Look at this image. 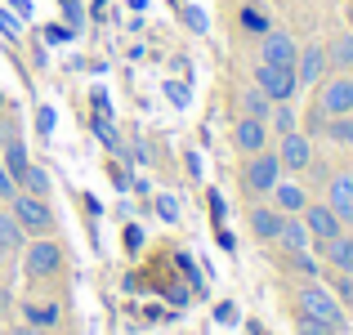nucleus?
I'll return each instance as SVG.
<instances>
[{
	"mask_svg": "<svg viewBox=\"0 0 353 335\" xmlns=\"http://www.w3.org/2000/svg\"><path fill=\"white\" fill-rule=\"evenodd\" d=\"M23 273L27 282H54V277H63V268H68V246H63L59 237H27L23 246Z\"/></svg>",
	"mask_w": 353,
	"mask_h": 335,
	"instance_id": "nucleus-1",
	"label": "nucleus"
},
{
	"mask_svg": "<svg viewBox=\"0 0 353 335\" xmlns=\"http://www.w3.org/2000/svg\"><path fill=\"white\" fill-rule=\"evenodd\" d=\"M282 161H277V152L273 148H264V152H250V156H241V170H237V183H241V192H246L250 201H264L268 192L277 188V179H282Z\"/></svg>",
	"mask_w": 353,
	"mask_h": 335,
	"instance_id": "nucleus-2",
	"label": "nucleus"
},
{
	"mask_svg": "<svg viewBox=\"0 0 353 335\" xmlns=\"http://www.w3.org/2000/svg\"><path fill=\"white\" fill-rule=\"evenodd\" d=\"M291 304H295V313L322 318V322H331V327H340V331L349 327L345 304H340L336 295H331V286H322V282H300V286H295V295H291Z\"/></svg>",
	"mask_w": 353,
	"mask_h": 335,
	"instance_id": "nucleus-3",
	"label": "nucleus"
},
{
	"mask_svg": "<svg viewBox=\"0 0 353 335\" xmlns=\"http://www.w3.org/2000/svg\"><path fill=\"white\" fill-rule=\"evenodd\" d=\"M9 215L18 219V228H23L27 237H54V232H59L50 197H36V192H18V197L9 201Z\"/></svg>",
	"mask_w": 353,
	"mask_h": 335,
	"instance_id": "nucleus-4",
	"label": "nucleus"
},
{
	"mask_svg": "<svg viewBox=\"0 0 353 335\" xmlns=\"http://www.w3.org/2000/svg\"><path fill=\"white\" fill-rule=\"evenodd\" d=\"M313 103L327 116H353V72H327L313 90Z\"/></svg>",
	"mask_w": 353,
	"mask_h": 335,
	"instance_id": "nucleus-5",
	"label": "nucleus"
},
{
	"mask_svg": "<svg viewBox=\"0 0 353 335\" xmlns=\"http://www.w3.org/2000/svg\"><path fill=\"white\" fill-rule=\"evenodd\" d=\"M295 54H300V41H295L291 27H268L255 41V63H273V68H295Z\"/></svg>",
	"mask_w": 353,
	"mask_h": 335,
	"instance_id": "nucleus-6",
	"label": "nucleus"
},
{
	"mask_svg": "<svg viewBox=\"0 0 353 335\" xmlns=\"http://www.w3.org/2000/svg\"><path fill=\"white\" fill-rule=\"evenodd\" d=\"M250 85H259L273 103H291L300 94V81H295V68H273V63H255L250 72Z\"/></svg>",
	"mask_w": 353,
	"mask_h": 335,
	"instance_id": "nucleus-7",
	"label": "nucleus"
},
{
	"mask_svg": "<svg viewBox=\"0 0 353 335\" xmlns=\"http://www.w3.org/2000/svg\"><path fill=\"white\" fill-rule=\"evenodd\" d=\"M322 201L336 210V219L345 228H353V165H340L322 179Z\"/></svg>",
	"mask_w": 353,
	"mask_h": 335,
	"instance_id": "nucleus-8",
	"label": "nucleus"
},
{
	"mask_svg": "<svg viewBox=\"0 0 353 335\" xmlns=\"http://www.w3.org/2000/svg\"><path fill=\"white\" fill-rule=\"evenodd\" d=\"M277 161H282L286 174H304L313 165V156H318V148H313V139L304 134V130H291V134H277Z\"/></svg>",
	"mask_w": 353,
	"mask_h": 335,
	"instance_id": "nucleus-9",
	"label": "nucleus"
},
{
	"mask_svg": "<svg viewBox=\"0 0 353 335\" xmlns=\"http://www.w3.org/2000/svg\"><path fill=\"white\" fill-rule=\"evenodd\" d=\"M327 72H331V63H327L322 41H304L300 54H295V81H300V90H318V81Z\"/></svg>",
	"mask_w": 353,
	"mask_h": 335,
	"instance_id": "nucleus-10",
	"label": "nucleus"
},
{
	"mask_svg": "<svg viewBox=\"0 0 353 335\" xmlns=\"http://www.w3.org/2000/svg\"><path fill=\"white\" fill-rule=\"evenodd\" d=\"M300 219H304V228H309L313 246H322V241H331V237H340V232H345V223L336 219V210H331L327 201H313V197H309V206L300 210Z\"/></svg>",
	"mask_w": 353,
	"mask_h": 335,
	"instance_id": "nucleus-11",
	"label": "nucleus"
},
{
	"mask_svg": "<svg viewBox=\"0 0 353 335\" xmlns=\"http://www.w3.org/2000/svg\"><path fill=\"white\" fill-rule=\"evenodd\" d=\"M233 148H237L241 156L273 148V130H268V121H259V116H237V121H233Z\"/></svg>",
	"mask_w": 353,
	"mask_h": 335,
	"instance_id": "nucleus-12",
	"label": "nucleus"
},
{
	"mask_svg": "<svg viewBox=\"0 0 353 335\" xmlns=\"http://www.w3.org/2000/svg\"><path fill=\"white\" fill-rule=\"evenodd\" d=\"M246 228H250V237L255 241H264V246H273L277 241V228H282V210L273 206V201H250L246 206Z\"/></svg>",
	"mask_w": 353,
	"mask_h": 335,
	"instance_id": "nucleus-13",
	"label": "nucleus"
},
{
	"mask_svg": "<svg viewBox=\"0 0 353 335\" xmlns=\"http://www.w3.org/2000/svg\"><path fill=\"white\" fill-rule=\"evenodd\" d=\"M313 255H322V264L331 268V273H353V232L345 228L340 237L322 241V246H309Z\"/></svg>",
	"mask_w": 353,
	"mask_h": 335,
	"instance_id": "nucleus-14",
	"label": "nucleus"
},
{
	"mask_svg": "<svg viewBox=\"0 0 353 335\" xmlns=\"http://www.w3.org/2000/svg\"><path fill=\"white\" fill-rule=\"evenodd\" d=\"M268 201H273L277 210H282V215H300L304 206H309V188H304V183H295V179H277V188L268 192Z\"/></svg>",
	"mask_w": 353,
	"mask_h": 335,
	"instance_id": "nucleus-15",
	"label": "nucleus"
},
{
	"mask_svg": "<svg viewBox=\"0 0 353 335\" xmlns=\"http://www.w3.org/2000/svg\"><path fill=\"white\" fill-rule=\"evenodd\" d=\"M322 50H327L331 72H353V32L349 27H336V32L322 41Z\"/></svg>",
	"mask_w": 353,
	"mask_h": 335,
	"instance_id": "nucleus-16",
	"label": "nucleus"
},
{
	"mask_svg": "<svg viewBox=\"0 0 353 335\" xmlns=\"http://www.w3.org/2000/svg\"><path fill=\"white\" fill-rule=\"evenodd\" d=\"M277 268L291 273V277H300V282H318V277H322L313 250H282V255H277Z\"/></svg>",
	"mask_w": 353,
	"mask_h": 335,
	"instance_id": "nucleus-17",
	"label": "nucleus"
},
{
	"mask_svg": "<svg viewBox=\"0 0 353 335\" xmlns=\"http://www.w3.org/2000/svg\"><path fill=\"white\" fill-rule=\"evenodd\" d=\"M273 246H282V250H309L313 237H309V228H304V219L300 215H282V228H277Z\"/></svg>",
	"mask_w": 353,
	"mask_h": 335,
	"instance_id": "nucleus-18",
	"label": "nucleus"
},
{
	"mask_svg": "<svg viewBox=\"0 0 353 335\" xmlns=\"http://www.w3.org/2000/svg\"><path fill=\"white\" fill-rule=\"evenodd\" d=\"M237 27H241L246 36H255V41H259V36L273 27V18L264 14V5H259V0H241V5H237Z\"/></svg>",
	"mask_w": 353,
	"mask_h": 335,
	"instance_id": "nucleus-19",
	"label": "nucleus"
},
{
	"mask_svg": "<svg viewBox=\"0 0 353 335\" xmlns=\"http://www.w3.org/2000/svg\"><path fill=\"white\" fill-rule=\"evenodd\" d=\"M18 313H23L27 327H36V331H45V335H50V331L63 322V309H59V304H36V300H27Z\"/></svg>",
	"mask_w": 353,
	"mask_h": 335,
	"instance_id": "nucleus-20",
	"label": "nucleus"
},
{
	"mask_svg": "<svg viewBox=\"0 0 353 335\" xmlns=\"http://www.w3.org/2000/svg\"><path fill=\"white\" fill-rule=\"evenodd\" d=\"M23 246H27V232L18 228V219L9 215V206H5V210H0V255L18 259V255H23Z\"/></svg>",
	"mask_w": 353,
	"mask_h": 335,
	"instance_id": "nucleus-21",
	"label": "nucleus"
},
{
	"mask_svg": "<svg viewBox=\"0 0 353 335\" xmlns=\"http://www.w3.org/2000/svg\"><path fill=\"white\" fill-rule=\"evenodd\" d=\"M237 108H241V116H259V121H268V112H273V99H268L259 85H246V90L237 94Z\"/></svg>",
	"mask_w": 353,
	"mask_h": 335,
	"instance_id": "nucleus-22",
	"label": "nucleus"
},
{
	"mask_svg": "<svg viewBox=\"0 0 353 335\" xmlns=\"http://www.w3.org/2000/svg\"><path fill=\"white\" fill-rule=\"evenodd\" d=\"M322 139H327L331 148H345V152H353V116H327Z\"/></svg>",
	"mask_w": 353,
	"mask_h": 335,
	"instance_id": "nucleus-23",
	"label": "nucleus"
},
{
	"mask_svg": "<svg viewBox=\"0 0 353 335\" xmlns=\"http://www.w3.org/2000/svg\"><path fill=\"white\" fill-rule=\"evenodd\" d=\"M0 165H5V170L14 174V179L27 170V165H32V152H27V143H23V139H14V143H5V148H0Z\"/></svg>",
	"mask_w": 353,
	"mask_h": 335,
	"instance_id": "nucleus-24",
	"label": "nucleus"
},
{
	"mask_svg": "<svg viewBox=\"0 0 353 335\" xmlns=\"http://www.w3.org/2000/svg\"><path fill=\"white\" fill-rule=\"evenodd\" d=\"M50 188H54V183H50V174H45V165H27V170L23 174H18V192H36V197H50Z\"/></svg>",
	"mask_w": 353,
	"mask_h": 335,
	"instance_id": "nucleus-25",
	"label": "nucleus"
},
{
	"mask_svg": "<svg viewBox=\"0 0 353 335\" xmlns=\"http://www.w3.org/2000/svg\"><path fill=\"white\" fill-rule=\"evenodd\" d=\"M268 130H273V134H291V130H300L295 108L291 103H273V112H268Z\"/></svg>",
	"mask_w": 353,
	"mask_h": 335,
	"instance_id": "nucleus-26",
	"label": "nucleus"
},
{
	"mask_svg": "<svg viewBox=\"0 0 353 335\" xmlns=\"http://www.w3.org/2000/svg\"><path fill=\"white\" fill-rule=\"evenodd\" d=\"M295 335H340V327L322 318H309V313H295Z\"/></svg>",
	"mask_w": 353,
	"mask_h": 335,
	"instance_id": "nucleus-27",
	"label": "nucleus"
},
{
	"mask_svg": "<svg viewBox=\"0 0 353 335\" xmlns=\"http://www.w3.org/2000/svg\"><path fill=\"white\" fill-rule=\"evenodd\" d=\"M327 286H331V295H336L345 309L353 304V273H331V277H327Z\"/></svg>",
	"mask_w": 353,
	"mask_h": 335,
	"instance_id": "nucleus-28",
	"label": "nucleus"
},
{
	"mask_svg": "<svg viewBox=\"0 0 353 335\" xmlns=\"http://www.w3.org/2000/svg\"><path fill=\"white\" fill-rule=\"evenodd\" d=\"M322 125H327V112H322L318 103H309V112H304V134H309V139H322Z\"/></svg>",
	"mask_w": 353,
	"mask_h": 335,
	"instance_id": "nucleus-29",
	"label": "nucleus"
},
{
	"mask_svg": "<svg viewBox=\"0 0 353 335\" xmlns=\"http://www.w3.org/2000/svg\"><path fill=\"white\" fill-rule=\"evenodd\" d=\"M14 139H23V130H18V116L5 108V112H0V148L14 143Z\"/></svg>",
	"mask_w": 353,
	"mask_h": 335,
	"instance_id": "nucleus-30",
	"label": "nucleus"
},
{
	"mask_svg": "<svg viewBox=\"0 0 353 335\" xmlns=\"http://www.w3.org/2000/svg\"><path fill=\"white\" fill-rule=\"evenodd\" d=\"M14 197H18V179H14V174L5 170V165H0V201H5V206H9V201H14Z\"/></svg>",
	"mask_w": 353,
	"mask_h": 335,
	"instance_id": "nucleus-31",
	"label": "nucleus"
},
{
	"mask_svg": "<svg viewBox=\"0 0 353 335\" xmlns=\"http://www.w3.org/2000/svg\"><path fill=\"white\" fill-rule=\"evenodd\" d=\"M183 18H188V27H192V32H206V14H201V9L183 5Z\"/></svg>",
	"mask_w": 353,
	"mask_h": 335,
	"instance_id": "nucleus-32",
	"label": "nucleus"
},
{
	"mask_svg": "<svg viewBox=\"0 0 353 335\" xmlns=\"http://www.w3.org/2000/svg\"><path fill=\"white\" fill-rule=\"evenodd\" d=\"M9 313H14V295H9V286L0 282V322H5Z\"/></svg>",
	"mask_w": 353,
	"mask_h": 335,
	"instance_id": "nucleus-33",
	"label": "nucleus"
},
{
	"mask_svg": "<svg viewBox=\"0 0 353 335\" xmlns=\"http://www.w3.org/2000/svg\"><path fill=\"white\" fill-rule=\"evenodd\" d=\"M63 18H72V27H81V5L77 0H63Z\"/></svg>",
	"mask_w": 353,
	"mask_h": 335,
	"instance_id": "nucleus-34",
	"label": "nucleus"
},
{
	"mask_svg": "<svg viewBox=\"0 0 353 335\" xmlns=\"http://www.w3.org/2000/svg\"><path fill=\"white\" fill-rule=\"evenodd\" d=\"M0 32H5V36H9V41H14V36H18V23H14V18H9V14H5V9H0Z\"/></svg>",
	"mask_w": 353,
	"mask_h": 335,
	"instance_id": "nucleus-35",
	"label": "nucleus"
},
{
	"mask_svg": "<svg viewBox=\"0 0 353 335\" xmlns=\"http://www.w3.org/2000/svg\"><path fill=\"white\" fill-rule=\"evenodd\" d=\"M5 335H45V331H36V327H27V322H14V327H5Z\"/></svg>",
	"mask_w": 353,
	"mask_h": 335,
	"instance_id": "nucleus-36",
	"label": "nucleus"
},
{
	"mask_svg": "<svg viewBox=\"0 0 353 335\" xmlns=\"http://www.w3.org/2000/svg\"><path fill=\"white\" fill-rule=\"evenodd\" d=\"M157 206H161V219H174V215H179V206H174L170 197H161V201H157Z\"/></svg>",
	"mask_w": 353,
	"mask_h": 335,
	"instance_id": "nucleus-37",
	"label": "nucleus"
},
{
	"mask_svg": "<svg viewBox=\"0 0 353 335\" xmlns=\"http://www.w3.org/2000/svg\"><path fill=\"white\" fill-rule=\"evenodd\" d=\"M345 27L353 32V0H345Z\"/></svg>",
	"mask_w": 353,
	"mask_h": 335,
	"instance_id": "nucleus-38",
	"label": "nucleus"
},
{
	"mask_svg": "<svg viewBox=\"0 0 353 335\" xmlns=\"http://www.w3.org/2000/svg\"><path fill=\"white\" fill-rule=\"evenodd\" d=\"M345 313H349V322H353V304H349V309H345Z\"/></svg>",
	"mask_w": 353,
	"mask_h": 335,
	"instance_id": "nucleus-39",
	"label": "nucleus"
}]
</instances>
